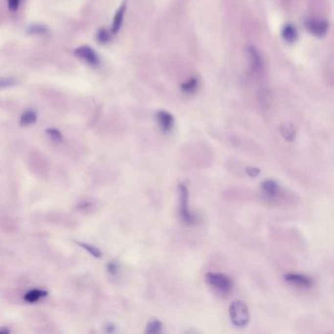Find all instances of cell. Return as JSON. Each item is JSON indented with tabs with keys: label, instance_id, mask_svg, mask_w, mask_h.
Listing matches in <instances>:
<instances>
[{
	"label": "cell",
	"instance_id": "obj_1",
	"mask_svg": "<svg viewBox=\"0 0 334 334\" xmlns=\"http://www.w3.org/2000/svg\"><path fill=\"white\" fill-rule=\"evenodd\" d=\"M28 166L32 174L38 178H46L48 175V161L39 150H33L28 159Z\"/></svg>",
	"mask_w": 334,
	"mask_h": 334
},
{
	"label": "cell",
	"instance_id": "obj_2",
	"mask_svg": "<svg viewBox=\"0 0 334 334\" xmlns=\"http://www.w3.org/2000/svg\"><path fill=\"white\" fill-rule=\"evenodd\" d=\"M229 317L235 326H245L250 318L246 304L242 301L232 302L229 306Z\"/></svg>",
	"mask_w": 334,
	"mask_h": 334
},
{
	"label": "cell",
	"instance_id": "obj_3",
	"mask_svg": "<svg viewBox=\"0 0 334 334\" xmlns=\"http://www.w3.org/2000/svg\"><path fill=\"white\" fill-rule=\"evenodd\" d=\"M178 188H179V192H180V216H181V219L187 224H194L197 222V218L189 210L188 188L183 183L179 184Z\"/></svg>",
	"mask_w": 334,
	"mask_h": 334
},
{
	"label": "cell",
	"instance_id": "obj_4",
	"mask_svg": "<svg viewBox=\"0 0 334 334\" xmlns=\"http://www.w3.org/2000/svg\"><path fill=\"white\" fill-rule=\"evenodd\" d=\"M206 281L215 289L223 292L227 293L232 288V282L230 278L222 273H215L209 272L206 274Z\"/></svg>",
	"mask_w": 334,
	"mask_h": 334
},
{
	"label": "cell",
	"instance_id": "obj_5",
	"mask_svg": "<svg viewBox=\"0 0 334 334\" xmlns=\"http://www.w3.org/2000/svg\"><path fill=\"white\" fill-rule=\"evenodd\" d=\"M74 54L77 58L83 60L88 65L91 67H98L100 65V57L96 53V51L89 46V45H83L74 50Z\"/></svg>",
	"mask_w": 334,
	"mask_h": 334
},
{
	"label": "cell",
	"instance_id": "obj_6",
	"mask_svg": "<svg viewBox=\"0 0 334 334\" xmlns=\"http://www.w3.org/2000/svg\"><path fill=\"white\" fill-rule=\"evenodd\" d=\"M307 30L317 38L324 37L329 29V22L325 20H308L306 21Z\"/></svg>",
	"mask_w": 334,
	"mask_h": 334
},
{
	"label": "cell",
	"instance_id": "obj_7",
	"mask_svg": "<svg viewBox=\"0 0 334 334\" xmlns=\"http://www.w3.org/2000/svg\"><path fill=\"white\" fill-rule=\"evenodd\" d=\"M46 221L54 225H60L64 227H75L77 225V222L69 217L66 214L62 213H51L46 216Z\"/></svg>",
	"mask_w": 334,
	"mask_h": 334
},
{
	"label": "cell",
	"instance_id": "obj_8",
	"mask_svg": "<svg viewBox=\"0 0 334 334\" xmlns=\"http://www.w3.org/2000/svg\"><path fill=\"white\" fill-rule=\"evenodd\" d=\"M247 53L249 55L252 71L255 74H261L263 72L264 64H263V60L258 49L253 45H249L247 46Z\"/></svg>",
	"mask_w": 334,
	"mask_h": 334
},
{
	"label": "cell",
	"instance_id": "obj_9",
	"mask_svg": "<svg viewBox=\"0 0 334 334\" xmlns=\"http://www.w3.org/2000/svg\"><path fill=\"white\" fill-rule=\"evenodd\" d=\"M157 122L161 128V130L164 133H169L172 131L174 125H175V118L172 114H170L167 111L160 110L156 114Z\"/></svg>",
	"mask_w": 334,
	"mask_h": 334
},
{
	"label": "cell",
	"instance_id": "obj_10",
	"mask_svg": "<svg viewBox=\"0 0 334 334\" xmlns=\"http://www.w3.org/2000/svg\"><path fill=\"white\" fill-rule=\"evenodd\" d=\"M127 7H128V0H123L121 6L119 7V9L117 10L114 16V20H113L112 28H111L112 35H117L120 32L123 22H124L126 12H127Z\"/></svg>",
	"mask_w": 334,
	"mask_h": 334
},
{
	"label": "cell",
	"instance_id": "obj_11",
	"mask_svg": "<svg viewBox=\"0 0 334 334\" xmlns=\"http://www.w3.org/2000/svg\"><path fill=\"white\" fill-rule=\"evenodd\" d=\"M284 279L287 282L300 287L309 288L312 285V279L311 277L300 273H286L284 275Z\"/></svg>",
	"mask_w": 334,
	"mask_h": 334
},
{
	"label": "cell",
	"instance_id": "obj_12",
	"mask_svg": "<svg viewBox=\"0 0 334 334\" xmlns=\"http://www.w3.org/2000/svg\"><path fill=\"white\" fill-rule=\"evenodd\" d=\"M0 230L6 235H12L17 230V223L9 216L0 217Z\"/></svg>",
	"mask_w": 334,
	"mask_h": 334
},
{
	"label": "cell",
	"instance_id": "obj_13",
	"mask_svg": "<svg viewBox=\"0 0 334 334\" xmlns=\"http://www.w3.org/2000/svg\"><path fill=\"white\" fill-rule=\"evenodd\" d=\"M262 190H263V193L267 198L271 199V198H275L277 196L278 191H279V186L274 180L267 179L262 183Z\"/></svg>",
	"mask_w": 334,
	"mask_h": 334
},
{
	"label": "cell",
	"instance_id": "obj_14",
	"mask_svg": "<svg viewBox=\"0 0 334 334\" xmlns=\"http://www.w3.org/2000/svg\"><path fill=\"white\" fill-rule=\"evenodd\" d=\"M48 295V292L43 289H32L30 291H28L25 295H24V300L27 303L33 304L38 302L39 300H41L44 297H46Z\"/></svg>",
	"mask_w": 334,
	"mask_h": 334
},
{
	"label": "cell",
	"instance_id": "obj_15",
	"mask_svg": "<svg viewBox=\"0 0 334 334\" xmlns=\"http://www.w3.org/2000/svg\"><path fill=\"white\" fill-rule=\"evenodd\" d=\"M281 37L286 43H294L298 37L296 28L292 24L284 25L281 31Z\"/></svg>",
	"mask_w": 334,
	"mask_h": 334
},
{
	"label": "cell",
	"instance_id": "obj_16",
	"mask_svg": "<svg viewBox=\"0 0 334 334\" xmlns=\"http://www.w3.org/2000/svg\"><path fill=\"white\" fill-rule=\"evenodd\" d=\"M38 121V115L37 112L33 109H29L25 111L20 119V125L22 127H29L34 124H36Z\"/></svg>",
	"mask_w": 334,
	"mask_h": 334
},
{
	"label": "cell",
	"instance_id": "obj_17",
	"mask_svg": "<svg viewBox=\"0 0 334 334\" xmlns=\"http://www.w3.org/2000/svg\"><path fill=\"white\" fill-rule=\"evenodd\" d=\"M95 203L92 201H82L76 206V211L82 215H90L95 211Z\"/></svg>",
	"mask_w": 334,
	"mask_h": 334
},
{
	"label": "cell",
	"instance_id": "obj_18",
	"mask_svg": "<svg viewBox=\"0 0 334 334\" xmlns=\"http://www.w3.org/2000/svg\"><path fill=\"white\" fill-rule=\"evenodd\" d=\"M281 134L287 141H293L296 136V129L291 123H285L281 126Z\"/></svg>",
	"mask_w": 334,
	"mask_h": 334
},
{
	"label": "cell",
	"instance_id": "obj_19",
	"mask_svg": "<svg viewBox=\"0 0 334 334\" xmlns=\"http://www.w3.org/2000/svg\"><path fill=\"white\" fill-rule=\"evenodd\" d=\"M49 29L44 24H32L27 29V34L32 36H46Z\"/></svg>",
	"mask_w": 334,
	"mask_h": 334
},
{
	"label": "cell",
	"instance_id": "obj_20",
	"mask_svg": "<svg viewBox=\"0 0 334 334\" xmlns=\"http://www.w3.org/2000/svg\"><path fill=\"white\" fill-rule=\"evenodd\" d=\"M76 243H77V245H79L80 247H82L83 249L88 251L94 258H101L102 252L96 246L91 245L89 243H86V242H80V241H76Z\"/></svg>",
	"mask_w": 334,
	"mask_h": 334
},
{
	"label": "cell",
	"instance_id": "obj_21",
	"mask_svg": "<svg viewBox=\"0 0 334 334\" xmlns=\"http://www.w3.org/2000/svg\"><path fill=\"white\" fill-rule=\"evenodd\" d=\"M180 89L184 93H194L198 89V80L196 78H191L189 81L182 84Z\"/></svg>",
	"mask_w": 334,
	"mask_h": 334
},
{
	"label": "cell",
	"instance_id": "obj_22",
	"mask_svg": "<svg viewBox=\"0 0 334 334\" xmlns=\"http://www.w3.org/2000/svg\"><path fill=\"white\" fill-rule=\"evenodd\" d=\"M112 39V33L111 31H108L106 29H100L96 34V40L100 45H106L110 43Z\"/></svg>",
	"mask_w": 334,
	"mask_h": 334
},
{
	"label": "cell",
	"instance_id": "obj_23",
	"mask_svg": "<svg viewBox=\"0 0 334 334\" xmlns=\"http://www.w3.org/2000/svg\"><path fill=\"white\" fill-rule=\"evenodd\" d=\"M19 85V81L11 77H0V89L13 88Z\"/></svg>",
	"mask_w": 334,
	"mask_h": 334
},
{
	"label": "cell",
	"instance_id": "obj_24",
	"mask_svg": "<svg viewBox=\"0 0 334 334\" xmlns=\"http://www.w3.org/2000/svg\"><path fill=\"white\" fill-rule=\"evenodd\" d=\"M162 327H163L162 322H160L158 319H153V320H151V321L147 324L146 329H145V332H146V333H149V334L159 333V332L162 331Z\"/></svg>",
	"mask_w": 334,
	"mask_h": 334
},
{
	"label": "cell",
	"instance_id": "obj_25",
	"mask_svg": "<svg viewBox=\"0 0 334 334\" xmlns=\"http://www.w3.org/2000/svg\"><path fill=\"white\" fill-rule=\"evenodd\" d=\"M46 134L49 136V138L54 142V143H61L63 142V135L61 132L57 129L50 128L46 130Z\"/></svg>",
	"mask_w": 334,
	"mask_h": 334
},
{
	"label": "cell",
	"instance_id": "obj_26",
	"mask_svg": "<svg viewBox=\"0 0 334 334\" xmlns=\"http://www.w3.org/2000/svg\"><path fill=\"white\" fill-rule=\"evenodd\" d=\"M107 271L111 274V275H117L119 273L120 270V267L116 262H109L107 264Z\"/></svg>",
	"mask_w": 334,
	"mask_h": 334
},
{
	"label": "cell",
	"instance_id": "obj_27",
	"mask_svg": "<svg viewBox=\"0 0 334 334\" xmlns=\"http://www.w3.org/2000/svg\"><path fill=\"white\" fill-rule=\"evenodd\" d=\"M22 0H7V5H8V9L11 12H16L18 11L20 4H21Z\"/></svg>",
	"mask_w": 334,
	"mask_h": 334
},
{
	"label": "cell",
	"instance_id": "obj_28",
	"mask_svg": "<svg viewBox=\"0 0 334 334\" xmlns=\"http://www.w3.org/2000/svg\"><path fill=\"white\" fill-rule=\"evenodd\" d=\"M261 170L259 168H256V167H249L246 169V173L248 176H250L251 178H256L259 176Z\"/></svg>",
	"mask_w": 334,
	"mask_h": 334
},
{
	"label": "cell",
	"instance_id": "obj_29",
	"mask_svg": "<svg viewBox=\"0 0 334 334\" xmlns=\"http://www.w3.org/2000/svg\"><path fill=\"white\" fill-rule=\"evenodd\" d=\"M105 331L108 332V333H112V332H115L116 331V326L112 323H108L106 326H105Z\"/></svg>",
	"mask_w": 334,
	"mask_h": 334
},
{
	"label": "cell",
	"instance_id": "obj_30",
	"mask_svg": "<svg viewBox=\"0 0 334 334\" xmlns=\"http://www.w3.org/2000/svg\"><path fill=\"white\" fill-rule=\"evenodd\" d=\"M11 330L7 327H2V328H0V334H8L10 333Z\"/></svg>",
	"mask_w": 334,
	"mask_h": 334
}]
</instances>
